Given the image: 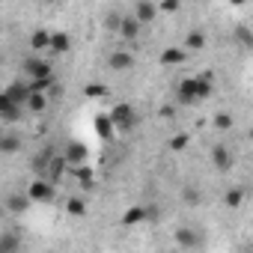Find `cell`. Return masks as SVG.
Segmentation results:
<instances>
[{
	"mask_svg": "<svg viewBox=\"0 0 253 253\" xmlns=\"http://www.w3.org/2000/svg\"><path fill=\"white\" fill-rule=\"evenodd\" d=\"M107 119H110V125H113V128H119V131H128L131 125L137 122V110H134V104H128V101H119V104H113V107H110Z\"/></svg>",
	"mask_w": 253,
	"mask_h": 253,
	"instance_id": "1",
	"label": "cell"
},
{
	"mask_svg": "<svg viewBox=\"0 0 253 253\" xmlns=\"http://www.w3.org/2000/svg\"><path fill=\"white\" fill-rule=\"evenodd\" d=\"M60 158H63V161H66V167H72V170L86 167V161H89V146H86V143H81V140H69V143L63 146Z\"/></svg>",
	"mask_w": 253,
	"mask_h": 253,
	"instance_id": "2",
	"label": "cell"
},
{
	"mask_svg": "<svg viewBox=\"0 0 253 253\" xmlns=\"http://www.w3.org/2000/svg\"><path fill=\"white\" fill-rule=\"evenodd\" d=\"M137 66V57H134V51H128V48H113L110 54H107V69L110 72H131Z\"/></svg>",
	"mask_w": 253,
	"mask_h": 253,
	"instance_id": "3",
	"label": "cell"
},
{
	"mask_svg": "<svg viewBox=\"0 0 253 253\" xmlns=\"http://www.w3.org/2000/svg\"><path fill=\"white\" fill-rule=\"evenodd\" d=\"M24 194L30 197V203H54V197H57V185H51L48 179H33V182L27 185Z\"/></svg>",
	"mask_w": 253,
	"mask_h": 253,
	"instance_id": "4",
	"label": "cell"
},
{
	"mask_svg": "<svg viewBox=\"0 0 253 253\" xmlns=\"http://www.w3.org/2000/svg\"><path fill=\"white\" fill-rule=\"evenodd\" d=\"M24 72H27V78L30 81H54V69H51V63L48 60H42V57H30V60H24Z\"/></svg>",
	"mask_w": 253,
	"mask_h": 253,
	"instance_id": "5",
	"label": "cell"
},
{
	"mask_svg": "<svg viewBox=\"0 0 253 253\" xmlns=\"http://www.w3.org/2000/svg\"><path fill=\"white\" fill-rule=\"evenodd\" d=\"M30 206H33V203H30V197H27L24 191H12V194L3 200V211H6V214H27Z\"/></svg>",
	"mask_w": 253,
	"mask_h": 253,
	"instance_id": "6",
	"label": "cell"
},
{
	"mask_svg": "<svg viewBox=\"0 0 253 253\" xmlns=\"http://www.w3.org/2000/svg\"><path fill=\"white\" fill-rule=\"evenodd\" d=\"M176 98H179L182 104L200 101V81H197V78H185V81L176 86Z\"/></svg>",
	"mask_w": 253,
	"mask_h": 253,
	"instance_id": "7",
	"label": "cell"
},
{
	"mask_svg": "<svg viewBox=\"0 0 253 253\" xmlns=\"http://www.w3.org/2000/svg\"><path fill=\"white\" fill-rule=\"evenodd\" d=\"M211 164H214V170H220V173L232 170L235 158H232V152H229L226 143H214V146H211Z\"/></svg>",
	"mask_w": 253,
	"mask_h": 253,
	"instance_id": "8",
	"label": "cell"
},
{
	"mask_svg": "<svg viewBox=\"0 0 253 253\" xmlns=\"http://www.w3.org/2000/svg\"><path fill=\"white\" fill-rule=\"evenodd\" d=\"M131 18H134L140 27H143V24H152V21L158 18V6L149 3V0H137L134 9H131Z\"/></svg>",
	"mask_w": 253,
	"mask_h": 253,
	"instance_id": "9",
	"label": "cell"
},
{
	"mask_svg": "<svg viewBox=\"0 0 253 253\" xmlns=\"http://www.w3.org/2000/svg\"><path fill=\"white\" fill-rule=\"evenodd\" d=\"M30 92H33V89H30V84H27V81H12V84L3 89V95H6L12 104H21V107H24V101L30 98Z\"/></svg>",
	"mask_w": 253,
	"mask_h": 253,
	"instance_id": "10",
	"label": "cell"
},
{
	"mask_svg": "<svg viewBox=\"0 0 253 253\" xmlns=\"http://www.w3.org/2000/svg\"><path fill=\"white\" fill-rule=\"evenodd\" d=\"M176 244H179L182 250H197V247L203 244V235H200L197 229H191V226H179V229H176Z\"/></svg>",
	"mask_w": 253,
	"mask_h": 253,
	"instance_id": "11",
	"label": "cell"
},
{
	"mask_svg": "<svg viewBox=\"0 0 253 253\" xmlns=\"http://www.w3.org/2000/svg\"><path fill=\"white\" fill-rule=\"evenodd\" d=\"M185 60H188V54H185L182 48H176V45H173V48H164V51L158 54V63H161L164 69H173V66H182Z\"/></svg>",
	"mask_w": 253,
	"mask_h": 253,
	"instance_id": "12",
	"label": "cell"
},
{
	"mask_svg": "<svg viewBox=\"0 0 253 253\" xmlns=\"http://www.w3.org/2000/svg\"><path fill=\"white\" fill-rule=\"evenodd\" d=\"M206 42H209V39H206V33H203V30H191L179 48H182L185 54H188V51H191V54H197V51H203V48H206Z\"/></svg>",
	"mask_w": 253,
	"mask_h": 253,
	"instance_id": "13",
	"label": "cell"
},
{
	"mask_svg": "<svg viewBox=\"0 0 253 253\" xmlns=\"http://www.w3.org/2000/svg\"><path fill=\"white\" fill-rule=\"evenodd\" d=\"M125 42H134L137 36H140V24L131 18V15H122V21H119V30H116Z\"/></svg>",
	"mask_w": 253,
	"mask_h": 253,
	"instance_id": "14",
	"label": "cell"
},
{
	"mask_svg": "<svg viewBox=\"0 0 253 253\" xmlns=\"http://www.w3.org/2000/svg\"><path fill=\"white\" fill-rule=\"evenodd\" d=\"M48 110V95L45 92H30V98L24 101V113H45Z\"/></svg>",
	"mask_w": 253,
	"mask_h": 253,
	"instance_id": "15",
	"label": "cell"
},
{
	"mask_svg": "<svg viewBox=\"0 0 253 253\" xmlns=\"http://www.w3.org/2000/svg\"><path fill=\"white\" fill-rule=\"evenodd\" d=\"M69 48H72V36H69V33H63V30L51 33V45H48V51H54V54H66Z\"/></svg>",
	"mask_w": 253,
	"mask_h": 253,
	"instance_id": "16",
	"label": "cell"
},
{
	"mask_svg": "<svg viewBox=\"0 0 253 253\" xmlns=\"http://www.w3.org/2000/svg\"><path fill=\"white\" fill-rule=\"evenodd\" d=\"M48 45H51V30H33V36H30L33 54L39 57V51H48Z\"/></svg>",
	"mask_w": 253,
	"mask_h": 253,
	"instance_id": "17",
	"label": "cell"
},
{
	"mask_svg": "<svg viewBox=\"0 0 253 253\" xmlns=\"http://www.w3.org/2000/svg\"><path fill=\"white\" fill-rule=\"evenodd\" d=\"M95 131H98V137L101 140H107V137H113V125H110V119L107 116H95Z\"/></svg>",
	"mask_w": 253,
	"mask_h": 253,
	"instance_id": "18",
	"label": "cell"
},
{
	"mask_svg": "<svg viewBox=\"0 0 253 253\" xmlns=\"http://www.w3.org/2000/svg\"><path fill=\"white\" fill-rule=\"evenodd\" d=\"M66 211H69L72 217H84V214H86V200H81V197H72V200L66 203Z\"/></svg>",
	"mask_w": 253,
	"mask_h": 253,
	"instance_id": "19",
	"label": "cell"
},
{
	"mask_svg": "<svg viewBox=\"0 0 253 253\" xmlns=\"http://www.w3.org/2000/svg\"><path fill=\"white\" fill-rule=\"evenodd\" d=\"M140 220H146V209L143 206L128 209V211H125V217H122V223H140Z\"/></svg>",
	"mask_w": 253,
	"mask_h": 253,
	"instance_id": "20",
	"label": "cell"
},
{
	"mask_svg": "<svg viewBox=\"0 0 253 253\" xmlns=\"http://www.w3.org/2000/svg\"><path fill=\"white\" fill-rule=\"evenodd\" d=\"M18 149H21V137H12V134L0 137V152H18Z\"/></svg>",
	"mask_w": 253,
	"mask_h": 253,
	"instance_id": "21",
	"label": "cell"
},
{
	"mask_svg": "<svg viewBox=\"0 0 253 253\" xmlns=\"http://www.w3.org/2000/svg\"><path fill=\"white\" fill-rule=\"evenodd\" d=\"M235 39L241 42V48H250V45H253V33H250V27H247V24L235 27Z\"/></svg>",
	"mask_w": 253,
	"mask_h": 253,
	"instance_id": "22",
	"label": "cell"
},
{
	"mask_svg": "<svg viewBox=\"0 0 253 253\" xmlns=\"http://www.w3.org/2000/svg\"><path fill=\"white\" fill-rule=\"evenodd\" d=\"M223 200H226V206H229V209H238V206H241V200H244V191H241V188H232Z\"/></svg>",
	"mask_w": 253,
	"mask_h": 253,
	"instance_id": "23",
	"label": "cell"
},
{
	"mask_svg": "<svg viewBox=\"0 0 253 253\" xmlns=\"http://www.w3.org/2000/svg\"><path fill=\"white\" fill-rule=\"evenodd\" d=\"M182 200H185L188 206H197V203H200V194H197V188H194V185L182 188Z\"/></svg>",
	"mask_w": 253,
	"mask_h": 253,
	"instance_id": "24",
	"label": "cell"
},
{
	"mask_svg": "<svg viewBox=\"0 0 253 253\" xmlns=\"http://www.w3.org/2000/svg\"><path fill=\"white\" fill-rule=\"evenodd\" d=\"M155 6H158V12H179L182 9L179 0H164V3H155Z\"/></svg>",
	"mask_w": 253,
	"mask_h": 253,
	"instance_id": "25",
	"label": "cell"
},
{
	"mask_svg": "<svg viewBox=\"0 0 253 253\" xmlns=\"http://www.w3.org/2000/svg\"><path fill=\"white\" fill-rule=\"evenodd\" d=\"M214 125H217V128H232V113H217Z\"/></svg>",
	"mask_w": 253,
	"mask_h": 253,
	"instance_id": "26",
	"label": "cell"
},
{
	"mask_svg": "<svg viewBox=\"0 0 253 253\" xmlns=\"http://www.w3.org/2000/svg\"><path fill=\"white\" fill-rule=\"evenodd\" d=\"M12 107H15V104H12V101H9V98L3 95V89H0V119H3V116H6V113L12 110ZM18 107H21V104H18Z\"/></svg>",
	"mask_w": 253,
	"mask_h": 253,
	"instance_id": "27",
	"label": "cell"
},
{
	"mask_svg": "<svg viewBox=\"0 0 253 253\" xmlns=\"http://www.w3.org/2000/svg\"><path fill=\"white\" fill-rule=\"evenodd\" d=\"M84 92H86V95H89V98H101V95H104V92H107V89H104V86H101V84H89V86H86V89H84Z\"/></svg>",
	"mask_w": 253,
	"mask_h": 253,
	"instance_id": "28",
	"label": "cell"
},
{
	"mask_svg": "<svg viewBox=\"0 0 253 253\" xmlns=\"http://www.w3.org/2000/svg\"><path fill=\"white\" fill-rule=\"evenodd\" d=\"M75 173H78V179H81V185H92V170H89V167H78Z\"/></svg>",
	"mask_w": 253,
	"mask_h": 253,
	"instance_id": "29",
	"label": "cell"
},
{
	"mask_svg": "<svg viewBox=\"0 0 253 253\" xmlns=\"http://www.w3.org/2000/svg\"><path fill=\"white\" fill-rule=\"evenodd\" d=\"M185 146H188V134H176L170 140V149H185Z\"/></svg>",
	"mask_w": 253,
	"mask_h": 253,
	"instance_id": "30",
	"label": "cell"
},
{
	"mask_svg": "<svg viewBox=\"0 0 253 253\" xmlns=\"http://www.w3.org/2000/svg\"><path fill=\"white\" fill-rule=\"evenodd\" d=\"M104 21H107V27H110V30H119V21H122V15H119V12H110Z\"/></svg>",
	"mask_w": 253,
	"mask_h": 253,
	"instance_id": "31",
	"label": "cell"
},
{
	"mask_svg": "<svg viewBox=\"0 0 253 253\" xmlns=\"http://www.w3.org/2000/svg\"><path fill=\"white\" fill-rule=\"evenodd\" d=\"M3 214H6V211H3V203H0V217H3Z\"/></svg>",
	"mask_w": 253,
	"mask_h": 253,
	"instance_id": "32",
	"label": "cell"
},
{
	"mask_svg": "<svg viewBox=\"0 0 253 253\" xmlns=\"http://www.w3.org/2000/svg\"><path fill=\"white\" fill-rule=\"evenodd\" d=\"M0 30H3V24H0Z\"/></svg>",
	"mask_w": 253,
	"mask_h": 253,
	"instance_id": "33",
	"label": "cell"
},
{
	"mask_svg": "<svg viewBox=\"0 0 253 253\" xmlns=\"http://www.w3.org/2000/svg\"><path fill=\"white\" fill-rule=\"evenodd\" d=\"M0 63H3V60H0Z\"/></svg>",
	"mask_w": 253,
	"mask_h": 253,
	"instance_id": "34",
	"label": "cell"
}]
</instances>
